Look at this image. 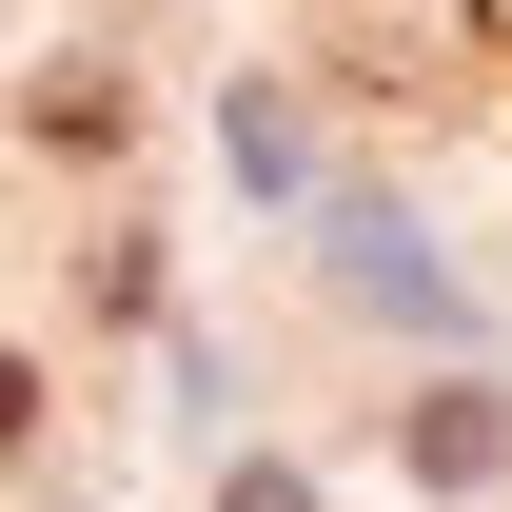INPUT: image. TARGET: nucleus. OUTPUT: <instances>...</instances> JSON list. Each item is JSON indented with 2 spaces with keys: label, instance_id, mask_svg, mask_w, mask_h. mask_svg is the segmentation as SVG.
Returning <instances> with one entry per match:
<instances>
[{
  "label": "nucleus",
  "instance_id": "obj_5",
  "mask_svg": "<svg viewBox=\"0 0 512 512\" xmlns=\"http://www.w3.org/2000/svg\"><path fill=\"white\" fill-rule=\"evenodd\" d=\"M473 40H493V60H512V0H473Z\"/></svg>",
  "mask_w": 512,
  "mask_h": 512
},
{
  "label": "nucleus",
  "instance_id": "obj_4",
  "mask_svg": "<svg viewBox=\"0 0 512 512\" xmlns=\"http://www.w3.org/2000/svg\"><path fill=\"white\" fill-rule=\"evenodd\" d=\"M237 512H316V493H296V473H237Z\"/></svg>",
  "mask_w": 512,
  "mask_h": 512
},
{
  "label": "nucleus",
  "instance_id": "obj_1",
  "mask_svg": "<svg viewBox=\"0 0 512 512\" xmlns=\"http://www.w3.org/2000/svg\"><path fill=\"white\" fill-rule=\"evenodd\" d=\"M493 453H512V434H493V394H434V414H414V473H434V493H473Z\"/></svg>",
  "mask_w": 512,
  "mask_h": 512
},
{
  "label": "nucleus",
  "instance_id": "obj_2",
  "mask_svg": "<svg viewBox=\"0 0 512 512\" xmlns=\"http://www.w3.org/2000/svg\"><path fill=\"white\" fill-rule=\"evenodd\" d=\"M119 119H138V99H119L99 60H60V79H40V138H60V158H119Z\"/></svg>",
  "mask_w": 512,
  "mask_h": 512
},
{
  "label": "nucleus",
  "instance_id": "obj_3",
  "mask_svg": "<svg viewBox=\"0 0 512 512\" xmlns=\"http://www.w3.org/2000/svg\"><path fill=\"white\" fill-rule=\"evenodd\" d=\"M20 434H40V375H20V355H0V453H20Z\"/></svg>",
  "mask_w": 512,
  "mask_h": 512
}]
</instances>
